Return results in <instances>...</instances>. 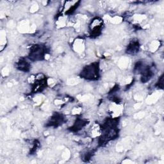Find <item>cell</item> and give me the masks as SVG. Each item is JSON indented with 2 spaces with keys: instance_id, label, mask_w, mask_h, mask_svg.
<instances>
[{
  "instance_id": "1",
  "label": "cell",
  "mask_w": 164,
  "mask_h": 164,
  "mask_svg": "<svg viewBox=\"0 0 164 164\" xmlns=\"http://www.w3.org/2000/svg\"><path fill=\"white\" fill-rule=\"evenodd\" d=\"M82 75L87 79H95L98 76V67L94 65H90L84 69Z\"/></svg>"
},
{
  "instance_id": "2",
  "label": "cell",
  "mask_w": 164,
  "mask_h": 164,
  "mask_svg": "<svg viewBox=\"0 0 164 164\" xmlns=\"http://www.w3.org/2000/svg\"><path fill=\"white\" fill-rule=\"evenodd\" d=\"M102 25H103L102 20H101L99 18H97L94 20L92 22V25H90L92 33L97 34L99 32H100L101 27H102Z\"/></svg>"
},
{
  "instance_id": "3",
  "label": "cell",
  "mask_w": 164,
  "mask_h": 164,
  "mask_svg": "<svg viewBox=\"0 0 164 164\" xmlns=\"http://www.w3.org/2000/svg\"><path fill=\"white\" fill-rule=\"evenodd\" d=\"M139 50V46L137 42H134V43H132L130 45V46H128V53H135L137 52V51Z\"/></svg>"
},
{
  "instance_id": "4",
  "label": "cell",
  "mask_w": 164,
  "mask_h": 164,
  "mask_svg": "<svg viewBox=\"0 0 164 164\" xmlns=\"http://www.w3.org/2000/svg\"><path fill=\"white\" fill-rule=\"evenodd\" d=\"M18 67L19 68V70H21V71H26L29 68V65L26 61L21 60L18 62Z\"/></svg>"
}]
</instances>
